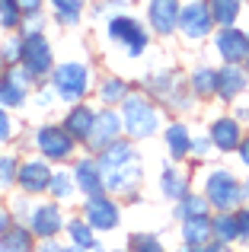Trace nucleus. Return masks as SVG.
I'll use <instances>...</instances> for the list:
<instances>
[{"label":"nucleus","instance_id":"1","mask_svg":"<svg viewBox=\"0 0 249 252\" xmlns=\"http://www.w3.org/2000/svg\"><path fill=\"white\" fill-rule=\"evenodd\" d=\"M102 169V185L119 201H137L144 189V157L137 150V141L119 137L112 147L96 154Z\"/></svg>","mask_w":249,"mask_h":252},{"label":"nucleus","instance_id":"2","mask_svg":"<svg viewBox=\"0 0 249 252\" xmlns=\"http://www.w3.org/2000/svg\"><path fill=\"white\" fill-rule=\"evenodd\" d=\"M119 115L124 125V137L131 141H150L163 131V105L150 99L144 90H131V96L119 105Z\"/></svg>","mask_w":249,"mask_h":252},{"label":"nucleus","instance_id":"3","mask_svg":"<svg viewBox=\"0 0 249 252\" xmlns=\"http://www.w3.org/2000/svg\"><path fill=\"white\" fill-rule=\"evenodd\" d=\"M102 32H106V42L112 45V48H119L128 61H141L150 48V38H154L150 29H147V23H144L141 16H134V13H128V10L109 16L106 23H102Z\"/></svg>","mask_w":249,"mask_h":252},{"label":"nucleus","instance_id":"4","mask_svg":"<svg viewBox=\"0 0 249 252\" xmlns=\"http://www.w3.org/2000/svg\"><path fill=\"white\" fill-rule=\"evenodd\" d=\"M141 90L147 93L150 99H156L163 109H173V112H192L195 109V96L188 93L186 77L173 67L147 70L144 80H141Z\"/></svg>","mask_w":249,"mask_h":252},{"label":"nucleus","instance_id":"5","mask_svg":"<svg viewBox=\"0 0 249 252\" xmlns=\"http://www.w3.org/2000/svg\"><path fill=\"white\" fill-rule=\"evenodd\" d=\"M48 83L55 86L61 105H74V102H87V96L93 93V67H90L83 58H67V61H58L48 74Z\"/></svg>","mask_w":249,"mask_h":252},{"label":"nucleus","instance_id":"6","mask_svg":"<svg viewBox=\"0 0 249 252\" xmlns=\"http://www.w3.org/2000/svg\"><path fill=\"white\" fill-rule=\"evenodd\" d=\"M201 195L208 198L211 211H237L243 204V182L233 169L214 166L201 179Z\"/></svg>","mask_w":249,"mask_h":252},{"label":"nucleus","instance_id":"7","mask_svg":"<svg viewBox=\"0 0 249 252\" xmlns=\"http://www.w3.org/2000/svg\"><path fill=\"white\" fill-rule=\"evenodd\" d=\"M214 29H218V23H214V16H211L208 0H182L179 29H176V35H179L182 42L186 45H205V42H211Z\"/></svg>","mask_w":249,"mask_h":252},{"label":"nucleus","instance_id":"8","mask_svg":"<svg viewBox=\"0 0 249 252\" xmlns=\"http://www.w3.org/2000/svg\"><path fill=\"white\" fill-rule=\"evenodd\" d=\"M32 147H35L38 157H45L48 163L61 166V163H70L77 157V147H80V144H77L61 125L45 122V125H38V128L32 131Z\"/></svg>","mask_w":249,"mask_h":252},{"label":"nucleus","instance_id":"9","mask_svg":"<svg viewBox=\"0 0 249 252\" xmlns=\"http://www.w3.org/2000/svg\"><path fill=\"white\" fill-rule=\"evenodd\" d=\"M141 10H144V23H147L154 38H163V42L176 38L182 0H141Z\"/></svg>","mask_w":249,"mask_h":252},{"label":"nucleus","instance_id":"10","mask_svg":"<svg viewBox=\"0 0 249 252\" xmlns=\"http://www.w3.org/2000/svg\"><path fill=\"white\" fill-rule=\"evenodd\" d=\"M83 220L96 230V233H112L122 227V204L109 191L93 198H83Z\"/></svg>","mask_w":249,"mask_h":252},{"label":"nucleus","instance_id":"11","mask_svg":"<svg viewBox=\"0 0 249 252\" xmlns=\"http://www.w3.org/2000/svg\"><path fill=\"white\" fill-rule=\"evenodd\" d=\"M211 48L220 64H243L249 58V29L240 26H218L211 35Z\"/></svg>","mask_w":249,"mask_h":252},{"label":"nucleus","instance_id":"12","mask_svg":"<svg viewBox=\"0 0 249 252\" xmlns=\"http://www.w3.org/2000/svg\"><path fill=\"white\" fill-rule=\"evenodd\" d=\"M23 64L38 80H45L51 74V67L58 61H55V45H51L48 32H23Z\"/></svg>","mask_w":249,"mask_h":252},{"label":"nucleus","instance_id":"13","mask_svg":"<svg viewBox=\"0 0 249 252\" xmlns=\"http://www.w3.org/2000/svg\"><path fill=\"white\" fill-rule=\"evenodd\" d=\"M51 172H55V163H48L45 157H29V160H19L16 189L23 191V195H29V198L48 195Z\"/></svg>","mask_w":249,"mask_h":252},{"label":"nucleus","instance_id":"14","mask_svg":"<svg viewBox=\"0 0 249 252\" xmlns=\"http://www.w3.org/2000/svg\"><path fill=\"white\" fill-rule=\"evenodd\" d=\"M64 223H67V217H64L61 204L51 198V201L32 204V214L26 227L35 233V240H58V233H64Z\"/></svg>","mask_w":249,"mask_h":252},{"label":"nucleus","instance_id":"15","mask_svg":"<svg viewBox=\"0 0 249 252\" xmlns=\"http://www.w3.org/2000/svg\"><path fill=\"white\" fill-rule=\"evenodd\" d=\"M119 137H124V125H122V115L119 109H96V122H93V134H90V141L83 144V147L90 150V154H99V150L112 147Z\"/></svg>","mask_w":249,"mask_h":252},{"label":"nucleus","instance_id":"16","mask_svg":"<svg viewBox=\"0 0 249 252\" xmlns=\"http://www.w3.org/2000/svg\"><path fill=\"white\" fill-rule=\"evenodd\" d=\"M208 137L214 144V154H237L240 141L246 137V125L233 115H218L211 125H208Z\"/></svg>","mask_w":249,"mask_h":252},{"label":"nucleus","instance_id":"17","mask_svg":"<svg viewBox=\"0 0 249 252\" xmlns=\"http://www.w3.org/2000/svg\"><path fill=\"white\" fill-rule=\"evenodd\" d=\"M74 182H77V191H80L83 198H93V195H102L106 191V185H102V169H99V160H96V154H87V157H77L74 166Z\"/></svg>","mask_w":249,"mask_h":252},{"label":"nucleus","instance_id":"18","mask_svg":"<svg viewBox=\"0 0 249 252\" xmlns=\"http://www.w3.org/2000/svg\"><path fill=\"white\" fill-rule=\"evenodd\" d=\"M93 122H96V105H90V102H74V105H67V112H64L61 128L83 147V144L90 141V134H93Z\"/></svg>","mask_w":249,"mask_h":252},{"label":"nucleus","instance_id":"19","mask_svg":"<svg viewBox=\"0 0 249 252\" xmlns=\"http://www.w3.org/2000/svg\"><path fill=\"white\" fill-rule=\"evenodd\" d=\"M249 90V74L243 64H220L218 67V99L220 102H237Z\"/></svg>","mask_w":249,"mask_h":252},{"label":"nucleus","instance_id":"20","mask_svg":"<svg viewBox=\"0 0 249 252\" xmlns=\"http://www.w3.org/2000/svg\"><path fill=\"white\" fill-rule=\"evenodd\" d=\"M163 147H166V157L173 163H186L188 154H192V128L186 122H169L163 125Z\"/></svg>","mask_w":249,"mask_h":252},{"label":"nucleus","instance_id":"21","mask_svg":"<svg viewBox=\"0 0 249 252\" xmlns=\"http://www.w3.org/2000/svg\"><path fill=\"white\" fill-rule=\"evenodd\" d=\"M131 90H134L131 80H124V77H119V74H106V77H99V80L93 83L96 102H99L102 109H119L124 99L131 96Z\"/></svg>","mask_w":249,"mask_h":252},{"label":"nucleus","instance_id":"22","mask_svg":"<svg viewBox=\"0 0 249 252\" xmlns=\"http://www.w3.org/2000/svg\"><path fill=\"white\" fill-rule=\"evenodd\" d=\"M188 93L195 96V102H208V99H218V67L211 64H195L186 74Z\"/></svg>","mask_w":249,"mask_h":252},{"label":"nucleus","instance_id":"23","mask_svg":"<svg viewBox=\"0 0 249 252\" xmlns=\"http://www.w3.org/2000/svg\"><path fill=\"white\" fill-rule=\"evenodd\" d=\"M188 182H192V179H188V172H182L179 163H173V160L160 169V195L166 198V201H173V204L192 191V185H188Z\"/></svg>","mask_w":249,"mask_h":252},{"label":"nucleus","instance_id":"24","mask_svg":"<svg viewBox=\"0 0 249 252\" xmlns=\"http://www.w3.org/2000/svg\"><path fill=\"white\" fill-rule=\"evenodd\" d=\"M90 10V0H48V16L61 29H77Z\"/></svg>","mask_w":249,"mask_h":252},{"label":"nucleus","instance_id":"25","mask_svg":"<svg viewBox=\"0 0 249 252\" xmlns=\"http://www.w3.org/2000/svg\"><path fill=\"white\" fill-rule=\"evenodd\" d=\"M29 102H32V90H29V86L19 83L16 77H10V74L0 77V105H3V109L23 112Z\"/></svg>","mask_w":249,"mask_h":252},{"label":"nucleus","instance_id":"26","mask_svg":"<svg viewBox=\"0 0 249 252\" xmlns=\"http://www.w3.org/2000/svg\"><path fill=\"white\" fill-rule=\"evenodd\" d=\"M179 236L188 246H205L211 240V214H198V217L179 220Z\"/></svg>","mask_w":249,"mask_h":252},{"label":"nucleus","instance_id":"27","mask_svg":"<svg viewBox=\"0 0 249 252\" xmlns=\"http://www.w3.org/2000/svg\"><path fill=\"white\" fill-rule=\"evenodd\" d=\"M74 195H80V191H77V182H74V172H70L67 163H61V166L51 172L48 198H55L58 204H64V201H74Z\"/></svg>","mask_w":249,"mask_h":252},{"label":"nucleus","instance_id":"28","mask_svg":"<svg viewBox=\"0 0 249 252\" xmlns=\"http://www.w3.org/2000/svg\"><path fill=\"white\" fill-rule=\"evenodd\" d=\"M35 233L26 223H13L3 236H0V252H35Z\"/></svg>","mask_w":249,"mask_h":252},{"label":"nucleus","instance_id":"29","mask_svg":"<svg viewBox=\"0 0 249 252\" xmlns=\"http://www.w3.org/2000/svg\"><path fill=\"white\" fill-rule=\"evenodd\" d=\"M64 233H67L70 246H77V249L93 252L96 246H99V236H96V230L90 227V223L83 220V217H70V220L64 223Z\"/></svg>","mask_w":249,"mask_h":252},{"label":"nucleus","instance_id":"30","mask_svg":"<svg viewBox=\"0 0 249 252\" xmlns=\"http://www.w3.org/2000/svg\"><path fill=\"white\" fill-rule=\"evenodd\" d=\"M211 240L218 243H240V233H237V214L233 211H211Z\"/></svg>","mask_w":249,"mask_h":252},{"label":"nucleus","instance_id":"31","mask_svg":"<svg viewBox=\"0 0 249 252\" xmlns=\"http://www.w3.org/2000/svg\"><path fill=\"white\" fill-rule=\"evenodd\" d=\"M208 6H211V16L218 26H240L246 0H208Z\"/></svg>","mask_w":249,"mask_h":252},{"label":"nucleus","instance_id":"32","mask_svg":"<svg viewBox=\"0 0 249 252\" xmlns=\"http://www.w3.org/2000/svg\"><path fill=\"white\" fill-rule=\"evenodd\" d=\"M198 214H211V204L201 191H188L186 198H179L173 208V217L176 220H186V217H198Z\"/></svg>","mask_w":249,"mask_h":252},{"label":"nucleus","instance_id":"33","mask_svg":"<svg viewBox=\"0 0 249 252\" xmlns=\"http://www.w3.org/2000/svg\"><path fill=\"white\" fill-rule=\"evenodd\" d=\"M0 29L3 32L23 29V6H19V0H0Z\"/></svg>","mask_w":249,"mask_h":252},{"label":"nucleus","instance_id":"34","mask_svg":"<svg viewBox=\"0 0 249 252\" xmlns=\"http://www.w3.org/2000/svg\"><path fill=\"white\" fill-rule=\"evenodd\" d=\"M0 58H3L6 67L23 61V32H3V42H0Z\"/></svg>","mask_w":249,"mask_h":252},{"label":"nucleus","instance_id":"35","mask_svg":"<svg viewBox=\"0 0 249 252\" xmlns=\"http://www.w3.org/2000/svg\"><path fill=\"white\" fill-rule=\"evenodd\" d=\"M122 10H128V3H124V0H93L87 13L93 19H102V23H106L109 16H115V13H122Z\"/></svg>","mask_w":249,"mask_h":252},{"label":"nucleus","instance_id":"36","mask_svg":"<svg viewBox=\"0 0 249 252\" xmlns=\"http://www.w3.org/2000/svg\"><path fill=\"white\" fill-rule=\"evenodd\" d=\"M58 102H61V99H58V93H55V86H51V83H38L35 86V90H32V102L29 105H38V109H45V112H51V109H55V105Z\"/></svg>","mask_w":249,"mask_h":252},{"label":"nucleus","instance_id":"37","mask_svg":"<svg viewBox=\"0 0 249 252\" xmlns=\"http://www.w3.org/2000/svg\"><path fill=\"white\" fill-rule=\"evenodd\" d=\"M128 252H166V249H163L160 236H154V233H131Z\"/></svg>","mask_w":249,"mask_h":252},{"label":"nucleus","instance_id":"38","mask_svg":"<svg viewBox=\"0 0 249 252\" xmlns=\"http://www.w3.org/2000/svg\"><path fill=\"white\" fill-rule=\"evenodd\" d=\"M16 172H19V157L3 154L0 157V191L16 185Z\"/></svg>","mask_w":249,"mask_h":252},{"label":"nucleus","instance_id":"39","mask_svg":"<svg viewBox=\"0 0 249 252\" xmlns=\"http://www.w3.org/2000/svg\"><path fill=\"white\" fill-rule=\"evenodd\" d=\"M211 154H214V144H211V137H208V131H198V134H192V154H188V160L205 163Z\"/></svg>","mask_w":249,"mask_h":252},{"label":"nucleus","instance_id":"40","mask_svg":"<svg viewBox=\"0 0 249 252\" xmlns=\"http://www.w3.org/2000/svg\"><path fill=\"white\" fill-rule=\"evenodd\" d=\"M10 214H13V220H16V223H29V214H32V198L19 191V195L10 201Z\"/></svg>","mask_w":249,"mask_h":252},{"label":"nucleus","instance_id":"41","mask_svg":"<svg viewBox=\"0 0 249 252\" xmlns=\"http://www.w3.org/2000/svg\"><path fill=\"white\" fill-rule=\"evenodd\" d=\"M13 137H16V122H13L10 109H3V105H0V147H3V144H10Z\"/></svg>","mask_w":249,"mask_h":252},{"label":"nucleus","instance_id":"42","mask_svg":"<svg viewBox=\"0 0 249 252\" xmlns=\"http://www.w3.org/2000/svg\"><path fill=\"white\" fill-rule=\"evenodd\" d=\"M19 6H23V23L32 16H45L48 13V0H19Z\"/></svg>","mask_w":249,"mask_h":252},{"label":"nucleus","instance_id":"43","mask_svg":"<svg viewBox=\"0 0 249 252\" xmlns=\"http://www.w3.org/2000/svg\"><path fill=\"white\" fill-rule=\"evenodd\" d=\"M233 214H237V233H240V243H249V208H243V204H240Z\"/></svg>","mask_w":249,"mask_h":252},{"label":"nucleus","instance_id":"44","mask_svg":"<svg viewBox=\"0 0 249 252\" xmlns=\"http://www.w3.org/2000/svg\"><path fill=\"white\" fill-rule=\"evenodd\" d=\"M13 223H16V220H13V214H10V204H3V201H0V236H3L6 230L13 227Z\"/></svg>","mask_w":249,"mask_h":252},{"label":"nucleus","instance_id":"45","mask_svg":"<svg viewBox=\"0 0 249 252\" xmlns=\"http://www.w3.org/2000/svg\"><path fill=\"white\" fill-rule=\"evenodd\" d=\"M35 252H64V246L58 240H38L35 243Z\"/></svg>","mask_w":249,"mask_h":252},{"label":"nucleus","instance_id":"46","mask_svg":"<svg viewBox=\"0 0 249 252\" xmlns=\"http://www.w3.org/2000/svg\"><path fill=\"white\" fill-rule=\"evenodd\" d=\"M237 157H240V163H243V169H249V134L240 141V147H237Z\"/></svg>","mask_w":249,"mask_h":252},{"label":"nucleus","instance_id":"47","mask_svg":"<svg viewBox=\"0 0 249 252\" xmlns=\"http://www.w3.org/2000/svg\"><path fill=\"white\" fill-rule=\"evenodd\" d=\"M201 249H205V252H233V246H227V243H218V240H208Z\"/></svg>","mask_w":249,"mask_h":252},{"label":"nucleus","instance_id":"48","mask_svg":"<svg viewBox=\"0 0 249 252\" xmlns=\"http://www.w3.org/2000/svg\"><path fill=\"white\" fill-rule=\"evenodd\" d=\"M233 118H240V122L246 125V118H249V109H246V105H237V112H233Z\"/></svg>","mask_w":249,"mask_h":252},{"label":"nucleus","instance_id":"49","mask_svg":"<svg viewBox=\"0 0 249 252\" xmlns=\"http://www.w3.org/2000/svg\"><path fill=\"white\" fill-rule=\"evenodd\" d=\"M179 252H205V249H201V246H188V243H182Z\"/></svg>","mask_w":249,"mask_h":252},{"label":"nucleus","instance_id":"50","mask_svg":"<svg viewBox=\"0 0 249 252\" xmlns=\"http://www.w3.org/2000/svg\"><path fill=\"white\" fill-rule=\"evenodd\" d=\"M243 204H249V179L243 182Z\"/></svg>","mask_w":249,"mask_h":252},{"label":"nucleus","instance_id":"51","mask_svg":"<svg viewBox=\"0 0 249 252\" xmlns=\"http://www.w3.org/2000/svg\"><path fill=\"white\" fill-rule=\"evenodd\" d=\"M64 252H87V249H77V246H64Z\"/></svg>","mask_w":249,"mask_h":252},{"label":"nucleus","instance_id":"52","mask_svg":"<svg viewBox=\"0 0 249 252\" xmlns=\"http://www.w3.org/2000/svg\"><path fill=\"white\" fill-rule=\"evenodd\" d=\"M3 70H6V64H3V58H0V77H3Z\"/></svg>","mask_w":249,"mask_h":252},{"label":"nucleus","instance_id":"53","mask_svg":"<svg viewBox=\"0 0 249 252\" xmlns=\"http://www.w3.org/2000/svg\"><path fill=\"white\" fill-rule=\"evenodd\" d=\"M243 67H246V74H249V58H246V61H243Z\"/></svg>","mask_w":249,"mask_h":252},{"label":"nucleus","instance_id":"54","mask_svg":"<svg viewBox=\"0 0 249 252\" xmlns=\"http://www.w3.org/2000/svg\"><path fill=\"white\" fill-rule=\"evenodd\" d=\"M102 252H109V249H102ZM112 252H128V249H112Z\"/></svg>","mask_w":249,"mask_h":252},{"label":"nucleus","instance_id":"55","mask_svg":"<svg viewBox=\"0 0 249 252\" xmlns=\"http://www.w3.org/2000/svg\"><path fill=\"white\" fill-rule=\"evenodd\" d=\"M246 128H249V118H246Z\"/></svg>","mask_w":249,"mask_h":252},{"label":"nucleus","instance_id":"56","mask_svg":"<svg viewBox=\"0 0 249 252\" xmlns=\"http://www.w3.org/2000/svg\"><path fill=\"white\" fill-rule=\"evenodd\" d=\"M246 3H249V0H246Z\"/></svg>","mask_w":249,"mask_h":252},{"label":"nucleus","instance_id":"57","mask_svg":"<svg viewBox=\"0 0 249 252\" xmlns=\"http://www.w3.org/2000/svg\"><path fill=\"white\" fill-rule=\"evenodd\" d=\"M0 157H3V154H0Z\"/></svg>","mask_w":249,"mask_h":252}]
</instances>
